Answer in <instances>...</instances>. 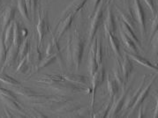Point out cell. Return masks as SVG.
<instances>
[{"mask_svg": "<svg viewBox=\"0 0 158 118\" xmlns=\"http://www.w3.org/2000/svg\"><path fill=\"white\" fill-rule=\"evenodd\" d=\"M85 40L81 35V29L79 25H76L75 30L73 36L68 37L67 42V63L68 67H73L74 65L76 71H79L80 65L81 63L85 49Z\"/></svg>", "mask_w": 158, "mask_h": 118, "instance_id": "obj_1", "label": "cell"}, {"mask_svg": "<svg viewBox=\"0 0 158 118\" xmlns=\"http://www.w3.org/2000/svg\"><path fill=\"white\" fill-rule=\"evenodd\" d=\"M49 87H51L52 90L56 91L58 94L65 95V96H68L70 94H74V93H91V87L79 86V85H76L66 80L50 84Z\"/></svg>", "mask_w": 158, "mask_h": 118, "instance_id": "obj_2", "label": "cell"}, {"mask_svg": "<svg viewBox=\"0 0 158 118\" xmlns=\"http://www.w3.org/2000/svg\"><path fill=\"white\" fill-rule=\"evenodd\" d=\"M36 29L38 34V47L40 48L41 46H43L44 35L47 32H50L51 30L49 18H48V13L46 11H44L42 13L40 8L38 11V23L36 26Z\"/></svg>", "mask_w": 158, "mask_h": 118, "instance_id": "obj_3", "label": "cell"}, {"mask_svg": "<svg viewBox=\"0 0 158 118\" xmlns=\"http://www.w3.org/2000/svg\"><path fill=\"white\" fill-rule=\"evenodd\" d=\"M103 11H104V1L100 2L99 6H97L96 10L94 13V16L90 24V29H89V42L90 43L91 41H93V39L95 37V34L98 30V28L100 27V26L102 23L103 20Z\"/></svg>", "mask_w": 158, "mask_h": 118, "instance_id": "obj_4", "label": "cell"}, {"mask_svg": "<svg viewBox=\"0 0 158 118\" xmlns=\"http://www.w3.org/2000/svg\"><path fill=\"white\" fill-rule=\"evenodd\" d=\"M133 82V80L129 83V85L127 86V87H125L122 90V93H121V95L119 96V98L117 100L115 101V103H113L111 105V107H110V111L108 113V117H115V116H117L119 114V112L123 109V106L125 104V100H126L127 94L130 93V90H131Z\"/></svg>", "mask_w": 158, "mask_h": 118, "instance_id": "obj_5", "label": "cell"}, {"mask_svg": "<svg viewBox=\"0 0 158 118\" xmlns=\"http://www.w3.org/2000/svg\"><path fill=\"white\" fill-rule=\"evenodd\" d=\"M93 79L91 82V93H92V100H91V103H90V108L91 111H94V103H95V95L96 89L101 86L102 82L104 81L105 79V69L103 66L100 65V67H98L97 71L95 72V74L92 76Z\"/></svg>", "mask_w": 158, "mask_h": 118, "instance_id": "obj_6", "label": "cell"}, {"mask_svg": "<svg viewBox=\"0 0 158 118\" xmlns=\"http://www.w3.org/2000/svg\"><path fill=\"white\" fill-rule=\"evenodd\" d=\"M133 7L135 12V18L139 26V31L142 37H145L147 29H146V13L144 8L141 5L140 0H133Z\"/></svg>", "mask_w": 158, "mask_h": 118, "instance_id": "obj_7", "label": "cell"}, {"mask_svg": "<svg viewBox=\"0 0 158 118\" xmlns=\"http://www.w3.org/2000/svg\"><path fill=\"white\" fill-rule=\"evenodd\" d=\"M117 8V11H118V13H119V15H120V19L122 21H124L125 23H127V25L129 26L132 29H133V31L136 34V33H138L139 31V27H138V22H137V20H136V18L133 16V10H132V8L130 6L127 7V11H123L122 9L120 8H118V6H116Z\"/></svg>", "mask_w": 158, "mask_h": 118, "instance_id": "obj_8", "label": "cell"}, {"mask_svg": "<svg viewBox=\"0 0 158 118\" xmlns=\"http://www.w3.org/2000/svg\"><path fill=\"white\" fill-rule=\"evenodd\" d=\"M74 16H75V13H69L67 15H65L64 17H62L61 19L59 20V22L57 23V28H56V37L59 40L63 37V35L68 31L74 19Z\"/></svg>", "mask_w": 158, "mask_h": 118, "instance_id": "obj_9", "label": "cell"}, {"mask_svg": "<svg viewBox=\"0 0 158 118\" xmlns=\"http://www.w3.org/2000/svg\"><path fill=\"white\" fill-rule=\"evenodd\" d=\"M156 79V75L153 76L151 79L148 81V83L144 86L143 89L141 90V92H140V93L139 94V96H138V98L136 100V101L134 102V104L133 105V107L131 108L132 110H131V112L127 115V116H130V115H131L133 112L135 111V110H137L139 107L141 106V104L143 103V101L145 100L146 98L148 96V93H149V91H150V89H151L152 85H153V83H154V81H155Z\"/></svg>", "mask_w": 158, "mask_h": 118, "instance_id": "obj_10", "label": "cell"}, {"mask_svg": "<svg viewBox=\"0 0 158 118\" xmlns=\"http://www.w3.org/2000/svg\"><path fill=\"white\" fill-rule=\"evenodd\" d=\"M147 81H148V75L145 74L143 76V79H142V80L140 82V84L139 85V87L138 88L136 89V91L134 92V93L133 94H127V98H126V100H125V104L123 106V109L124 110H129L133 105L134 104V102L136 101V100L138 98V96H139V94L141 92V90L143 89V87L146 85V83H147Z\"/></svg>", "mask_w": 158, "mask_h": 118, "instance_id": "obj_11", "label": "cell"}, {"mask_svg": "<svg viewBox=\"0 0 158 118\" xmlns=\"http://www.w3.org/2000/svg\"><path fill=\"white\" fill-rule=\"evenodd\" d=\"M18 56H19V48L12 43L10 48L7 50L6 58V61L2 66L1 72H4V71L8 67L13 66V64L16 63V61L18 60Z\"/></svg>", "mask_w": 158, "mask_h": 118, "instance_id": "obj_12", "label": "cell"}, {"mask_svg": "<svg viewBox=\"0 0 158 118\" xmlns=\"http://www.w3.org/2000/svg\"><path fill=\"white\" fill-rule=\"evenodd\" d=\"M93 43L90 46L89 53V74L91 76L95 74V72L97 71V69L99 67L98 63L96 62V58H95V51H96V43H97V37H94L93 39Z\"/></svg>", "mask_w": 158, "mask_h": 118, "instance_id": "obj_13", "label": "cell"}, {"mask_svg": "<svg viewBox=\"0 0 158 118\" xmlns=\"http://www.w3.org/2000/svg\"><path fill=\"white\" fill-rule=\"evenodd\" d=\"M26 57H27V61L28 63V64L32 65L34 68L35 69V67L38 65V63L42 60V52L40 51V48L38 47V44L35 45V48H33V49L30 48V50L28 51V53L27 54ZM34 71H33V72H34Z\"/></svg>", "mask_w": 158, "mask_h": 118, "instance_id": "obj_14", "label": "cell"}, {"mask_svg": "<svg viewBox=\"0 0 158 118\" xmlns=\"http://www.w3.org/2000/svg\"><path fill=\"white\" fill-rule=\"evenodd\" d=\"M62 76L64 80L69 81L71 83H73L79 86H83V87H91L90 82H89V78L87 76L80 74H63Z\"/></svg>", "mask_w": 158, "mask_h": 118, "instance_id": "obj_15", "label": "cell"}, {"mask_svg": "<svg viewBox=\"0 0 158 118\" xmlns=\"http://www.w3.org/2000/svg\"><path fill=\"white\" fill-rule=\"evenodd\" d=\"M124 55H122V63H121V68L123 71V76H124V81L127 84L128 81V78L132 73L133 70V64L132 59L127 56L126 51H124Z\"/></svg>", "mask_w": 158, "mask_h": 118, "instance_id": "obj_16", "label": "cell"}, {"mask_svg": "<svg viewBox=\"0 0 158 118\" xmlns=\"http://www.w3.org/2000/svg\"><path fill=\"white\" fill-rule=\"evenodd\" d=\"M0 99L6 105L7 108L9 109H11L12 111L19 113V115H20V116H24V117L27 116L26 114H24V110H23L22 107L17 102V100L8 98V97H5V96H1V95H0Z\"/></svg>", "mask_w": 158, "mask_h": 118, "instance_id": "obj_17", "label": "cell"}, {"mask_svg": "<svg viewBox=\"0 0 158 118\" xmlns=\"http://www.w3.org/2000/svg\"><path fill=\"white\" fill-rule=\"evenodd\" d=\"M89 0H73L67 8L64 11V13L62 14V17H64L65 15L69 14V13H79L81 10H82V8L89 2Z\"/></svg>", "mask_w": 158, "mask_h": 118, "instance_id": "obj_18", "label": "cell"}, {"mask_svg": "<svg viewBox=\"0 0 158 118\" xmlns=\"http://www.w3.org/2000/svg\"><path fill=\"white\" fill-rule=\"evenodd\" d=\"M14 17H15V9L12 6L7 7L2 15L1 26H2L3 31H5L7 26L10 25V23L14 20Z\"/></svg>", "mask_w": 158, "mask_h": 118, "instance_id": "obj_19", "label": "cell"}, {"mask_svg": "<svg viewBox=\"0 0 158 118\" xmlns=\"http://www.w3.org/2000/svg\"><path fill=\"white\" fill-rule=\"evenodd\" d=\"M125 51H126V50H125ZM126 53L127 54V56H129V57H130L132 60H133V61H135V62H137L138 63H139V64L143 65V66L146 67V68L151 69V70H154V71H157V66H156V65L152 64L151 62H150L149 60L146 59V58H144L143 56H139V55H138V54H134V53L127 52V51H126Z\"/></svg>", "mask_w": 158, "mask_h": 118, "instance_id": "obj_20", "label": "cell"}, {"mask_svg": "<svg viewBox=\"0 0 158 118\" xmlns=\"http://www.w3.org/2000/svg\"><path fill=\"white\" fill-rule=\"evenodd\" d=\"M106 81H107V87L109 93H110V98H112L114 100L115 96L118 93L120 86L118 85V83L117 82V80L114 79V77L112 78L111 75L110 74V73H109V74L107 75V77H106Z\"/></svg>", "mask_w": 158, "mask_h": 118, "instance_id": "obj_21", "label": "cell"}, {"mask_svg": "<svg viewBox=\"0 0 158 118\" xmlns=\"http://www.w3.org/2000/svg\"><path fill=\"white\" fill-rule=\"evenodd\" d=\"M119 23H120V28L124 31V33H125L127 36L133 41L134 43L137 45L138 48L142 49V47H141V43H140V41H139V39H138V37H137L136 34L133 31V29H132L129 26L127 25V23H125L124 21H122L121 19H119Z\"/></svg>", "mask_w": 158, "mask_h": 118, "instance_id": "obj_22", "label": "cell"}, {"mask_svg": "<svg viewBox=\"0 0 158 118\" xmlns=\"http://www.w3.org/2000/svg\"><path fill=\"white\" fill-rule=\"evenodd\" d=\"M50 33L51 34V44H52V47H53V50H54V54H56L57 56V63H59L60 67L63 68L64 66V63L63 61V56H62V54H61V50H60V48H59V44H58V39L56 37L55 35V33L50 31Z\"/></svg>", "mask_w": 158, "mask_h": 118, "instance_id": "obj_23", "label": "cell"}, {"mask_svg": "<svg viewBox=\"0 0 158 118\" xmlns=\"http://www.w3.org/2000/svg\"><path fill=\"white\" fill-rule=\"evenodd\" d=\"M104 29L110 32V34L115 35L116 33V22L114 19L113 13L110 6L107 7V16H106V21L104 23Z\"/></svg>", "mask_w": 158, "mask_h": 118, "instance_id": "obj_24", "label": "cell"}, {"mask_svg": "<svg viewBox=\"0 0 158 118\" xmlns=\"http://www.w3.org/2000/svg\"><path fill=\"white\" fill-rule=\"evenodd\" d=\"M113 77L114 79L117 80V82L118 83V85L120 86L122 90L126 87L127 84L124 81V76H123V71L121 68V64L118 59H116V63L113 69Z\"/></svg>", "mask_w": 158, "mask_h": 118, "instance_id": "obj_25", "label": "cell"}, {"mask_svg": "<svg viewBox=\"0 0 158 118\" xmlns=\"http://www.w3.org/2000/svg\"><path fill=\"white\" fill-rule=\"evenodd\" d=\"M63 76L60 74H44L42 77H40L39 79H35V82L39 83H44L47 85L53 84V83H57L60 81H64Z\"/></svg>", "mask_w": 158, "mask_h": 118, "instance_id": "obj_26", "label": "cell"}, {"mask_svg": "<svg viewBox=\"0 0 158 118\" xmlns=\"http://www.w3.org/2000/svg\"><path fill=\"white\" fill-rule=\"evenodd\" d=\"M24 38L22 35V32H21V26L19 21L14 20V29H13V44L15 45L16 47L19 48V46L21 45L23 42Z\"/></svg>", "mask_w": 158, "mask_h": 118, "instance_id": "obj_27", "label": "cell"}, {"mask_svg": "<svg viewBox=\"0 0 158 118\" xmlns=\"http://www.w3.org/2000/svg\"><path fill=\"white\" fill-rule=\"evenodd\" d=\"M13 92H14L17 94L22 95L24 97H27V99H31L33 97L36 96L38 93H35V91H33L32 89H30L29 87H26L19 85V86H13Z\"/></svg>", "mask_w": 158, "mask_h": 118, "instance_id": "obj_28", "label": "cell"}, {"mask_svg": "<svg viewBox=\"0 0 158 118\" xmlns=\"http://www.w3.org/2000/svg\"><path fill=\"white\" fill-rule=\"evenodd\" d=\"M119 32H120L121 39H122L123 43H124L125 45H126V47H127V50H130L132 53H134V54H139V50H138L137 45L134 43L133 41L127 36V35L124 33V31H123L121 28H120V30H119Z\"/></svg>", "mask_w": 158, "mask_h": 118, "instance_id": "obj_29", "label": "cell"}, {"mask_svg": "<svg viewBox=\"0 0 158 118\" xmlns=\"http://www.w3.org/2000/svg\"><path fill=\"white\" fill-rule=\"evenodd\" d=\"M105 32H106L108 37H109V41H110V46L113 50L114 53L116 54V56L118 57L122 58V54L120 53V43H119V41L115 37L114 35L110 34V32H108L107 30H105Z\"/></svg>", "mask_w": 158, "mask_h": 118, "instance_id": "obj_30", "label": "cell"}, {"mask_svg": "<svg viewBox=\"0 0 158 118\" xmlns=\"http://www.w3.org/2000/svg\"><path fill=\"white\" fill-rule=\"evenodd\" d=\"M13 29H14V20L10 23V25L6 28L4 32V40H5V44L6 46V49L10 48V46L13 43Z\"/></svg>", "mask_w": 158, "mask_h": 118, "instance_id": "obj_31", "label": "cell"}, {"mask_svg": "<svg viewBox=\"0 0 158 118\" xmlns=\"http://www.w3.org/2000/svg\"><path fill=\"white\" fill-rule=\"evenodd\" d=\"M55 61H57V56H56V54H52L51 56H45L44 59H42L41 60V62L38 63V65L35 67V71H34V72L35 73V72H37L38 71H40V70H42V69L45 68V67H47L49 64H51L52 63H54Z\"/></svg>", "mask_w": 158, "mask_h": 118, "instance_id": "obj_32", "label": "cell"}, {"mask_svg": "<svg viewBox=\"0 0 158 118\" xmlns=\"http://www.w3.org/2000/svg\"><path fill=\"white\" fill-rule=\"evenodd\" d=\"M112 103H113V99L112 98H110V100H109V101H108L107 103L102 106L101 108V109L97 112V113L93 114L92 116L93 117H107L108 113H109L110 109V107L112 105Z\"/></svg>", "mask_w": 158, "mask_h": 118, "instance_id": "obj_33", "label": "cell"}, {"mask_svg": "<svg viewBox=\"0 0 158 118\" xmlns=\"http://www.w3.org/2000/svg\"><path fill=\"white\" fill-rule=\"evenodd\" d=\"M19 47L20 48H19L18 58H19V60H20L21 58H23L24 56H27V54L28 53V51L30 50V39L28 37H26Z\"/></svg>", "mask_w": 158, "mask_h": 118, "instance_id": "obj_34", "label": "cell"}, {"mask_svg": "<svg viewBox=\"0 0 158 118\" xmlns=\"http://www.w3.org/2000/svg\"><path fill=\"white\" fill-rule=\"evenodd\" d=\"M7 54V49L6 44H5V40H4V32H2L0 35V67L3 66L4 63L6 61Z\"/></svg>", "mask_w": 158, "mask_h": 118, "instance_id": "obj_35", "label": "cell"}, {"mask_svg": "<svg viewBox=\"0 0 158 118\" xmlns=\"http://www.w3.org/2000/svg\"><path fill=\"white\" fill-rule=\"evenodd\" d=\"M18 9H19V13L23 17V19L27 20L28 23H30L31 22V18L29 16V13L27 11V8L24 0H18Z\"/></svg>", "mask_w": 158, "mask_h": 118, "instance_id": "obj_36", "label": "cell"}, {"mask_svg": "<svg viewBox=\"0 0 158 118\" xmlns=\"http://www.w3.org/2000/svg\"><path fill=\"white\" fill-rule=\"evenodd\" d=\"M0 82H3V83L10 85V86H19V85H21L16 79H14L13 78L10 77L9 75H7L6 73H4V72H0Z\"/></svg>", "mask_w": 158, "mask_h": 118, "instance_id": "obj_37", "label": "cell"}, {"mask_svg": "<svg viewBox=\"0 0 158 118\" xmlns=\"http://www.w3.org/2000/svg\"><path fill=\"white\" fill-rule=\"evenodd\" d=\"M28 70H29V64H28V63L27 61V57L24 56L23 58H21L19 60V65H18V67L16 69V72H20L22 74L26 75L27 73Z\"/></svg>", "mask_w": 158, "mask_h": 118, "instance_id": "obj_38", "label": "cell"}, {"mask_svg": "<svg viewBox=\"0 0 158 118\" xmlns=\"http://www.w3.org/2000/svg\"><path fill=\"white\" fill-rule=\"evenodd\" d=\"M95 58L98 65L102 64V40L100 36L97 37V43H96V51H95Z\"/></svg>", "mask_w": 158, "mask_h": 118, "instance_id": "obj_39", "label": "cell"}, {"mask_svg": "<svg viewBox=\"0 0 158 118\" xmlns=\"http://www.w3.org/2000/svg\"><path fill=\"white\" fill-rule=\"evenodd\" d=\"M0 95L1 96H5V97H8V98H12V99L17 100V97L15 96V93L13 91H10L8 89H5L0 87Z\"/></svg>", "mask_w": 158, "mask_h": 118, "instance_id": "obj_40", "label": "cell"}, {"mask_svg": "<svg viewBox=\"0 0 158 118\" xmlns=\"http://www.w3.org/2000/svg\"><path fill=\"white\" fill-rule=\"evenodd\" d=\"M143 1L145 2V4L148 6V8L150 9L153 15L157 14V7H156V5L155 4L154 0H143Z\"/></svg>", "mask_w": 158, "mask_h": 118, "instance_id": "obj_41", "label": "cell"}, {"mask_svg": "<svg viewBox=\"0 0 158 118\" xmlns=\"http://www.w3.org/2000/svg\"><path fill=\"white\" fill-rule=\"evenodd\" d=\"M157 23H158V19H157V14H156V17L153 20V23H152L151 26V31H150V36H153L154 34L156 32H157Z\"/></svg>", "mask_w": 158, "mask_h": 118, "instance_id": "obj_42", "label": "cell"}, {"mask_svg": "<svg viewBox=\"0 0 158 118\" xmlns=\"http://www.w3.org/2000/svg\"><path fill=\"white\" fill-rule=\"evenodd\" d=\"M30 111L32 113V116H35V117H47L46 115H44L43 112H41L40 110L35 108H32L31 109H30Z\"/></svg>", "mask_w": 158, "mask_h": 118, "instance_id": "obj_43", "label": "cell"}, {"mask_svg": "<svg viewBox=\"0 0 158 118\" xmlns=\"http://www.w3.org/2000/svg\"><path fill=\"white\" fill-rule=\"evenodd\" d=\"M37 6H38V0H31V3H30V13L32 14V17H34L35 13L36 12Z\"/></svg>", "mask_w": 158, "mask_h": 118, "instance_id": "obj_44", "label": "cell"}, {"mask_svg": "<svg viewBox=\"0 0 158 118\" xmlns=\"http://www.w3.org/2000/svg\"><path fill=\"white\" fill-rule=\"evenodd\" d=\"M46 56H51L52 54H54V50H53V47H52V44L51 43H48V46H47V50H46Z\"/></svg>", "mask_w": 158, "mask_h": 118, "instance_id": "obj_45", "label": "cell"}, {"mask_svg": "<svg viewBox=\"0 0 158 118\" xmlns=\"http://www.w3.org/2000/svg\"><path fill=\"white\" fill-rule=\"evenodd\" d=\"M4 110H5V113H6V117H16L17 116L13 113V111H12L11 109L9 110L7 108L5 107V108H4Z\"/></svg>", "mask_w": 158, "mask_h": 118, "instance_id": "obj_46", "label": "cell"}, {"mask_svg": "<svg viewBox=\"0 0 158 118\" xmlns=\"http://www.w3.org/2000/svg\"><path fill=\"white\" fill-rule=\"evenodd\" d=\"M101 0H91V5H92V12L95 13L96 8L98 6V5L100 4Z\"/></svg>", "mask_w": 158, "mask_h": 118, "instance_id": "obj_47", "label": "cell"}, {"mask_svg": "<svg viewBox=\"0 0 158 118\" xmlns=\"http://www.w3.org/2000/svg\"><path fill=\"white\" fill-rule=\"evenodd\" d=\"M21 32H22V35H23V38L25 39L27 37V30L26 29V28H21Z\"/></svg>", "mask_w": 158, "mask_h": 118, "instance_id": "obj_48", "label": "cell"}, {"mask_svg": "<svg viewBox=\"0 0 158 118\" xmlns=\"http://www.w3.org/2000/svg\"><path fill=\"white\" fill-rule=\"evenodd\" d=\"M157 109H158V103H157V100H156V113L154 114V117H156V116H157Z\"/></svg>", "mask_w": 158, "mask_h": 118, "instance_id": "obj_49", "label": "cell"}, {"mask_svg": "<svg viewBox=\"0 0 158 118\" xmlns=\"http://www.w3.org/2000/svg\"><path fill=\"white\" fill-rule=\"evenodd\" d=\"M0 3H1V0H0Z\"/></svg>", "mask_w": 158, "mask_h": 118, "instance_id": "obj_50", "label": "cell"}]
</instances>
